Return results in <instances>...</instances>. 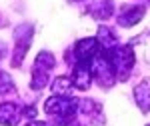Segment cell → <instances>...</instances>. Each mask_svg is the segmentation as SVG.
<instances>
[{"label":"cell","mask_w":150,"mask_h":126,"mask_svg":"<svg viewBox=\"0 0 150 126\" xmlns=\"http://www.w3.org/2000/svg\"><path fill=\"white\" fill-rule=\"evenodd\" d=\"M76 110H78V100L72 96H52L44 104V112L52 116L58 126L72 122L76 116Z\"/></svg>","instance_id":"6da1fadb"},{"label":"cell","mask_w":150,"mask_h":126,"mask_svg":"<svg viewBox=\"0 0 150 126\" xmlns=\"http://www.w3.org/2000/svg\"><path fill=\"white\" fill-rule=\"evenodd\" d=\"M104 52H106V56L110 60L112 68H114L116 78L126 80L128 76H130V72H132V68H134V50L130 46H118L116 44L114 48L104 50Z\"/></svg>","instance_id":"7a4b0ae2"},{"label":"cell","mask_w":150,"mask_h":126,"mask_svg":"<svg viewBox=\"0 0 150 126\" xmlns=\"http://www.w3.org/2000/svg\"><path fill=\"white\" fill-rule=\"evenodd\" d=\"M56 60L50 52H40L36 56V62H34V68H32V90H42L46 86L48 78H50V70L54 68Z\"/></svg>","instance_id":"3957f363"},{"label":"cell","mask_w":150,"mask_h":126,"mask_svg":"<svg viewBox=\"0 0 150 126\" xmlns=\"http://www.w3.org/2000/svg\"><path fill=\"white\" fill-rule=\"evenodd\" d=\"M144 12H146V8L142 4H128V6H122L118 10V18L116 20H118L120 26L130 28V26H134V24H138L142 20Z\"/></svg>","instance_id":"277c9868"},{"label":"cell","mask_w":150,"mask_h":126,"mask_svg":"<svg viewBox=\"0 0 150 126\" xmlns=\"http://www.w3.org/2000/svg\"><path fill=\"white\" fill-rule=\"evenodd\" d=\"M30 40H32V26H24V28H20L16 32V46H14V56H12V64L14 66H18L20 60L26 56Z\"/></svg>","instance_id":"5b68a950"},{"label":"cell","mask_w":150,"mask_h":126,"mask_svg":"<svg viewBox=\"0 0 150 126\" xmlns=\"http://www.w3.org/2000/svg\"><path fill=\"white\" fill-rule=\"evenodd\" d=\"M72 86L76 90H88L90 88V82H92V72H90V66H84V64H78L74 62V70H72Z\"/></svg>","instance_id":"8992f818"},{"label":"cell","mask_w":150,"mask_h":126,"mask_svg":"<svg viewBox=\"0 0 150 126\" xmlns=\"http://www.w3.org/2000/svg\"><path fill=\"white\" fill-rule=\"evenodd\" d=\"M22 118V108L14 102L0 104V124L4 126H16Z\"/></svg>","instance_id":"52a82bcc"},{"label":"cell","mask_w":150,"mask_h":126,"mask_svg":"<svg viewBox=\"0 0 150 126\" xmlns=\"http://www.w3.org/2000/svg\"><path fill=\"white\" fill-rule=\"evenodd\" d=\"M134 100H136V104H138V108L142 112L150 110V78H144L134 88Z\"/></svg>","instance_id":"ba28073f"},{"label":"cell","mask_w":150,"mask_h":126,"mask_svg":"<svg viewBox=\"0 0 150 126\" xmlns=\"http://www.w3.org/2000/svg\"><path fill=\"white\" fill-rule=\"evenodd\" d=\"M50 88H52L54 96H70V92H72L74 86H72V80H70L68 76H58L50 84Z\"/></svg>","instance_id":"9c48e42d"},{"label":"cell","mask_w":150,"mask_h":126,"mask_svg":"<svg viewBox=\"0 0 150 126\" xmlns=\"http://www.w3.org/2000/svg\"><path fill=\"white\" fill-rule=\"evenodd\" d=\"M6 92H14V84L8 74L0 72V94H6Z\"/></svg>","instance_id":"30bf717a"},{"label":"cell","mask_w":150,"mask_h":126,"mask_svg":"<svg viewBox=\"0 0 150 126\" xmlns=\"http://www.w3.org/2000/svg\"><path fill=\"white\" fill-rule=\"evenodd\" d=\"M26 126H50V124H46V122H36V120H32V122H28Z\"/></svg>","instance_id":"8fae6325"},{"label":"cell","mask_w":150,"mask_h":126,"mask_svg":"<svg viewBox=\"0 0 150 126\" xmlns=\"http://www.w3.org/2000/svg\"><path fill=\"white\" fill-rule=\"evenodd\" d=\"M74 126H82V124H74Z\"/></svg>","instance_id":"7c38bea8"},{"label":"cell","mask_w":150,"mask_h":126,"mask_svg":"<svg viewBox=\"0 0 150 126\" xmlns=\"http://www.w3.org/2000/svg\"><path fill=\"white\" fill-rule=\"evenodd\" d=\"M148 126H150V124H148Z\"/></svg>","instance_id":"4fadbf2b"}]
</instances>
